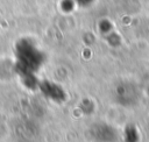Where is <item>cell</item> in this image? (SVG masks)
<instances>
[{
  "mask_svg": "<svg viewBox=\"0 0 149 142\" xmlns=\"http://www.w3.org/2000/svg\"><path fill=\"white\" fill-rule=\"evenodd\" d=\"M94 134L97 135V137L101 142H109V141H112V139L114 136L113 129H111L109 127L104 126V125H100V126L95 127L94 128Z\"/></svg>",
  "mask_w": 149,
  "mask_h": 142,
  "instance_id": "obj_1",
  "label": "cell"
}]
</instances>
